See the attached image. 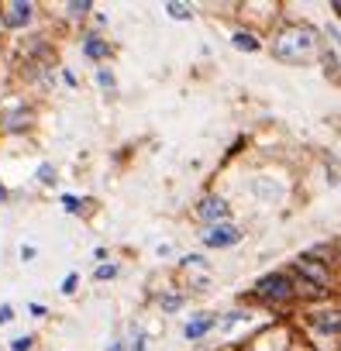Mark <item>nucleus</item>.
Returning a JSON list of instances; mask_svg holds the SVG:
<instances>
[{"label": "nucleus", "mask_w": 341, "mask_h": 351, "mask_svg": "<svg viewBox=\"0 0 341 351\" xmlns=\"http://www.w3.org/2000/svg\"><path fill=\"white\" fill-rule=\"evenodd\" d=\"M272 56L290 66H307L320 56V32L307 21H286L272 35Z\"/></svg>", "instance_id": "f257e3e1"}, {"label": "nucleus", "mask_w": 341, "mask_h": 351, "mask_svg": "<svg viewBox=\"0 0 341 351\" xmlns=\"http://www.w3.org/2000/svg\"><path fill=\"white\" fill-rule=\"evenodd\" d=\"M252 296L259 303H290L296 296V282L290 272H266L262 279H255Z\"/></svg>", "instance_id": "f03ea898"}, {"label": "nucleus", "mask_w": 341, "mask_h": 351, "mask_svg": "<svg viewBox=\"0 0 341 351\" xmlns=\"http://www.w3.org/2000/svg\"><path fill=\"white\" fill-rule=\"evenodd\" d=\"M290 276L300 279V282H307V286H314L317 293H327V286H331L327 262H317V258H310V255H300V258L293 262V272H290Z\"/></svg>", "instance_id": "7ed1b4c3"}, {"label": "nucleus", "mask_w": 341, "mask_h": 351, "mask_svg": "<svg viewBox=\"0 0 341 351\" xmlns=\"http://www.w3.org/2000/svg\"><path fill=\"white\" fill-rule=\"evenodd\" d=\"M35 4L32 0H8V4H0V25H4L8 32H21L35 21Z\"/></svg>", "instance_id": "20e7f679"}, {"label": "nucleus", "mask_w": 341, "mask_h": 351, "mask_svg": "<svg viewBox=\"0 0 341 351\" xmlns=\"http://www.w3.org/2000/svg\"><path fill=\"white\" fill-rule=\"evenodd\" d=\"M197 217H200L207 228H214V224H228V217H231V204H228L221 193H204L200 204H197Z\"/></svg>", "instance_id": "39448f33"}, {"label": "nucleus", "mask_w": 341, "mask_h": 351, "mask_svg": "<svg viewBox=\"0 0 341 351\" xmlns=\"http://www.w3.org/2000/svg\"><path fill=\"white\" fill-rule=\"evenodd\" d=\"M200 241H204V248H231V245H238L242 241V228L238 224H214V228H207L204 234H200Z\"/></svg>", "instance_id": "423d86ee"}, {"label": "nucleus", "mask_w": 341, "mask_h": 351, "mask_svg": "<svg viewBox=\"0 0 341 351\" xmlns=\"http://www.w3.org/2000/svg\"><path fill=\"white\" fill-rule=\"evenodd\" d=\"M35 124V107L28 104H14L4 117H0V128H4L8 134H18V131H28Z\"/></svg>", "instance_id": "0eeeda50"}, {"label": "nucleus", "mask_w": 341, "mask_h": 351, "mask_svg": "<svg viewBox=\"0 0 341 351\" xmlns=\"http://www.w3.org/2000/svg\"><path fill=\"white\" fill-rule=\"evenodd\" d=\"M310 327L317 334H341V310H317V313H310Z\"/></svg>", "instance_id": "6e6552de"}, {"label": "nucleus", "mask_w": 341, "mask_h": 351, "mask_svg": "<svg viewBox=\"0 0 341 351\" xmlns=\"http://www.w3.org/2000/svg\"><path fill=\"white\" fill-rule=\"evenodd\" d=\"M214 327H217V317H214V313H197V317L183 327V337H187V341H200V337L211 334Z\"/></svg>", "instance_id": "1a4fd4ad"}, {"label": "nucleus", "mask_w": 341, "mask_h": 351, "mask_svg": "<svg viewBox=\"0 0 341 351\" xmlns=\"http://www.w3.org/2000/svg\"><path fill=\"white\" fill-rule=\"evenodd\" d=\"M83 56H86L90 62H104V59L110 56V45H107V38L90 32V35L83 38Z\"/></svg>", "instance_id": "9d476101"}, {"label": "nucleus", "mask_w": 341, "mask_h": 351, "mask_svg": "<svg viewBox=\"0 0 341 351\" xmlns=\"http://www.w3.org/2000/svg\"><path fill=\"white\" fill-rule=\"evenodd\" d=\"M231 45H235L238 52H259V49H262L259 35H252V32H231Z\"/></svg>", "instance_id": "9b49d317"}, {"label": "nucleus", "mask_w": 341, "mask_h": 351, "mask_svg": "<svg viewBox=\"0 0 341 351\" xmlns=\"http://www.w3.org/2000/svg\"><path fill=\"white\" fill-rule=\"evenodd\" d=\"M165 14L173 18V21H190V18H193V8H190V4H176V0H169V4H165Z\"/></svg>", "instance_id": "f8f14e48"}, {"label": "nucleus", "mask_w": 341, "mask_h": 351, "mask_svg": "<svg viewBox=\"0 0 341 351\" xmlns=\"http://www.w3.org/2000/svg\"><path fill=\"white\" fill-rule=\"evenodd\" d=\"M35 180H38L42 186H52V183H56V165H52V162H42L38 172H35Z\"/></svg>", "instance_id": "ddd939ff"}, {"label": "nucleus", "mask_w": 341, "mask_h": 351, "mask_svg": "<svg viewBox=\"0 0 341 351\" xmlns=\"http://www.w3.org/2000/svg\"><path fill=\"white\" fill-rule=\"evenodd\" d=\"M90 11H93L90 0H73V4H66V14H69V18H86Z\"/></svg>", "instance_id": "4468645a"}, {"label": "nucleus", "mask_w": 341, "mask_h": 351, "mask_svg": "<svg viewBox=\"0 0 341 351\" xmlns=\"http://www.w3.org/2000/svg\"><path fill=\"white\" fill-rule=\"evenodd\" d=\"M158 306H162L165 313H173V310L183 306V296H180V293H165V296H158Z\"/></svg>", "instance_id": "2eb2a0df"}, {"label": "nucleus", "mask_w": 341, "mask_h": 351, "mask_svg": "<svg viewBox=\"0 0 341 351\" xmlns=\"http://www.w3.org/2000/svg\"><path fill=\"white\" fill-rule=\"evenodd\" d=\"M117 272H121V269H117L114 262H107V265H100V269L93 272V279H97V282H107V279H114Z\"/></svg>", "instance_id": "dca6fc26"}, {"label": "nucleus", "mask_w": 341, "mask_h": 351, "mask_svg": "<svg viewBox=\"0 0 341 351\" xmlns=\"http://www.w3.org/2000/svg\"><path fill=\"white\" fill-rule=\"evenodd\" d=\"M32 348H35V337L32 334H21V337L11 341V351H32Z\"/></svg>", "instance_id": "f3484780"}, {"label": "nucleus", "mask_w": 341, "mask_h": 351, "mask_svg": "<svg viewBox=\"0 0 341 351\" xmlns=\"http://www.w3.org/2000/svg\"><path fill=\"white\" fill-rule=\"evenodd\" d=\"M97 83H100L107 93H114V73H110V69H97Z\"/></svg>", "instance_id": "a211bd4d"}, {"label": "nucleus", "mask_w": 341, "mask_h": 351, "mask_svg": "<svg viewBox=\"0 0 341 351\" xmlns=\"http://www.w3.org/2000/svg\"><path fill=\"white\" fill-rule=\"evenodd\" d=\"M62 207H66V214H80V197L66 193V197H62Z\"/></svg>", "instance_id": "6ab92c4d"}, {"label": "nucleus", "mask_w": 341, "mask_h": 351, "mask_svg": "<svg viewBox=\"0 0 341 351\" xmlns=\"http://www.w3.org/2000/svg\"><path fill=\"white\" fill-rule=\"evenodd\" d=\"M207 262H204V255H187L183 258V269H204Z\"/></svg>", "instance_id": "aec40b11"}, {"label": "nucleus", "mask_w": 341, "mask_h": 351, "mask_svg": "<svg viewBox=\"0 0 341 351\" xmlns=\"http://www.w3.org/2000/svg\"><path fill=\"white\" fill-rule=\"evenodd\" d=\"M76 282H80V276H76V272H69V276L62 279V293H66V296H69V293H76Z\"/></svg>", "instance_id": "412c9836"}, {"label": "nucleus", "mask_w": 341, "mask_h": 351, "mask_svg": "<svg viewBox=\"0 0 341 351\" xmlns=\"http://www.w3.org/2000/svg\"><path fill=\"white\" fill-rule=\"evenodd\" d=\"M14 320V306L11 303H0V324H11Z\"/></svg>", "instance_id": "4be33fe9"}, {"label": "nucleus", "mask_w": 341, "mask_h": 351, "mask_svg": "<svg viewBox=\"0 0 341 351\" xmlns=\"http://www.w3.org/2000/svg\"><path fill=\"white\" fill-rule=\"evenodd\" d=\"M62 80H66V86H80V80H76L69 69H62Z\"/></svg>", "instance_id": "5701e85b"}, {"label": "nucleus", "mask_w": 341, "mask_h": 351, "mask_svg": "<svg viewBox=\"0 0 341 351\" xmlns=\"http://www.w3.org/2000/svg\"><path fill=\"white\" fill-rule=\"evenodd\" d=\"M21 258H25V262H32V258H35V248H32V245H25V248H21Z\"/></svg>", "instance_id": "b1692460"}, {"label": "nucleus", "mask_w": 341, "mask_h": 351, "mask_svg": "<svg viewBox=\"0 0 341 351\" xmlns=\"http://www.w3.org/2000/svg\"><path fill=\"white\" fill-rule=\"evenodd\" d=\"M28 310H32V313H35V317H45V313H49V310H45V306H42V303H32V306H28Z\"/></svg>", "instance_id": "393cba45"}, {"label": "nucleus", "mask_w": 341, "mask_h": 351, "mask_svg": "<svg viewBox=\"0 0 341 351\" xmlns=\"http://www.w3.org/2000/svg\"><path fill=\"white\" fill-rule=\"evenodd\" d=\"M131 351H145V334H138V337H134V344H131Z\"/></svg>", "instance_id": "a878e982"}, {"label": "nucleus", "mask_w": 341, "mask_h": 351, "mask_svg": "<svg viewBox=\"0 0 341 351\" xmlns=\"http://www.w3.org/2000/svg\"><path fill=\"white\" fill-rule=\"evenodd\" d=\"M8 197H11V193H8V186H4V180H0V204H8Z\"/></svg>", "instance_id": "bb28decb"}, {"label": "nucleus", "mask_w": 341, "mask_h": 351, "mask_svg": "<svg viewBox=\"0 0 341 351\" xmlns=\"http://www.w3.org/2000/svg\"><path fill=\"white\" fill-rule=\"evenodd\" d=\"M331 11H334V14H341V0H334V4H331Z\"/></svg>", "instance_id": "cd10ccee"}, {"label": "nucleus", "mask_w": 341, "mask_h": 351, "mask_svg": "<svg viewBox=\"0 0 341 351\" xmlns=\"http://www.w3.org/2000/svg\"><path fill=\"white\" fill-rule=\"evenodd\" d=\"M0 32H4V25H0Z\"/></svg>", "instance_id": "c85d7f7f"}]
</instances>
